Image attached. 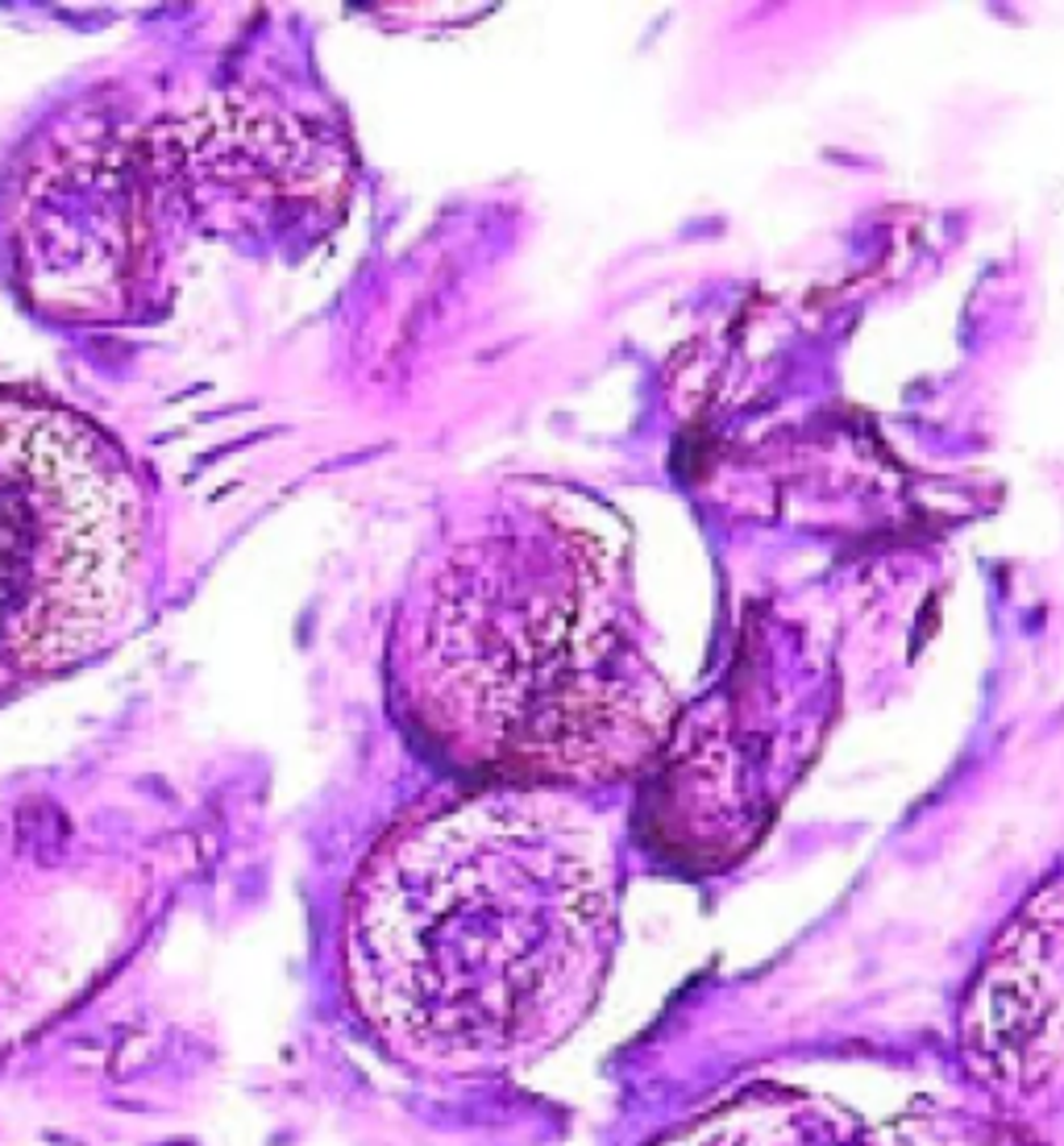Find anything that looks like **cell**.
<instances>
[{"instance_id": "cell-4", "label": "cell", "mask_w": 1064, "mask_h": 1146, "mask_svg": "<svg viewBox=\"0 0 1064 1146\" xmlns=\"http://www.w3.org/2000/svg\"><path fill=\"white\" fill-rule=\"evenodd\" d=\"M961 1055L1011 1109L1064 1097V872L1027 897L981 959L961 1009Z\"/></svg>"}, {"instance_id": "cell-2", "label": "cell", "mask_w": 1064, "mask_h": 1146, "mask_svg": "<svg viewBox=\"0 0 1064 1146\" xmlns=\"http://www.w3.org/2000/svg\"><path fill=\"white\" fill-rule=\"evenodd\" d=\"M391 681L412 731L478 785H624L678 719L624 562L544 503L499 507L425 565L396 619Z\"/></svg>"}, {"instance_id": "cell-5", "label": "cell", "mask_w": 1064, "mask_h": 1146, "mask_svg": "<svg viewBox=\"0 0 1064 1146\" xmlns=\"http://www.w3.org/2000/svg\"><path fill=\"white\" fill-rule=\"evenodd\" d=\"M658 1146H861L852 1113L790 1088H753L674 1130Z\"/></svg>"}, {"instance_id": "cell-1", "label": "cell", "mask_w": 1064, "mask_h": 1146, "mask_svg": "<svg viewBox=\"0 0 1064 1146\" xmlns=\"http://www.w3.org/2000/svg\"><path fill=\"white\" fill-rule=\"evenodd\" d=\"M619 939V860L583 797L478 785L400 822L354 877L341 972L387 1059L491 1080L562 1047Z\"/></svg>"}, {"instance_id": "cell-3", "label": "cell", "mask_w": 1064, "mask_h": 1146, "mask_svg": "<svg viewBox=\"0 0 1064 1146\" xmlns=\"http://www.w3.org/2000/svg\"><path fill=\"white\" fill-rule=\"evenodd\" d=\"M142 562L146 503L121 449L50 399L0 391V694L104 653Z\"/></svg>"}]
</instances>
